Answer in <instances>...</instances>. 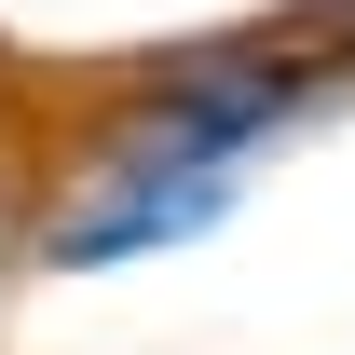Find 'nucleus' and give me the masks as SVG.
I'll return each instance as SVG.
<instances>
[{
	"label": "nucleus",
	"instance_id": "1",
	"mask_svg": "<svg viewBox=\"0 0 355 355\" xmlns=\"http://www.w3.org/2000/svg\"><path fill=\"white\" fill-rule=\"evenodd\" d=\"M328 96V55L314 42H232V55H178V69H137L123 110L96 123L83 164H150V178H232L260 164L273 137Z\"/></svg>",
	"mask_w": 355,
	"mask_h": 355
},
{
	"label": "nucleus",
	"instance_id": "2",
	"mask_svg": "<svg viewBox=\"0 0 355 355\" xmlns=\"http://www.w3.org/2000/svg\"><path fill=\"white\" fill-rule=\"evenodd\" d=\"M232 219V178H150V164H83V191L42 219V273H123Z\"/></svg>",
	"mask_w": 355,
	"mask_h": 355
}]
</instances>
